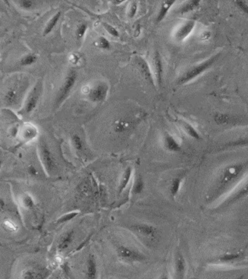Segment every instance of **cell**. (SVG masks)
<instances>
[{
	"mask_svg": "<svg viewBox=\"0 0 248 279\" xmlns=\"http://www.w3.org/2000/svg\"><path fill=\"white\" fill-rule=\"evenodd\" d=\"M247 163L237 162L229 164L218 174L207 196L209 203L219 201L234 191L240 183L248 176Z\"/></svg>",
	"mask_w": 248,
	"mask_h": 279,
	"instance_id": "1",
	"label": "cell"
},
{
	"mask_svg": "<svg viewBox=\"0 0 248 279\" xmlns=\"http://www.w3.org/2000/svg\"><path fill=\"white\" fill-rule=\"evenodd\" d=\"M126 228L146 245H153L159 239V230L152 224L138 222L131 224Z\"/></svg>",
	"mask_w": 248,
	"mask_h": 279,
	"instance_id": "2",
	"label": "cell"
},
{
	"mask_svg": "<svg viewBox=\"0 0 248 279\" xmlns=\"http://www.w3.org/2000/svg\"><path fill=\"white\" fill-rule=\"evenodd\" d=\"M220 56V53L211 56L209 59L207 60L204 61L203 62L197 64V65H194V66L190 68V69L187 70L186 72L181 76L177 80V85H184L192 82V81L195 79L196 78L200 77L201 74L205 73L207 70L209 69L219 59Z\"/></svg>",
	"mask_w": 248,
	"mask_h": 279,
	"instance_id": "3",
	"label": "cell"
},
{
	"mask_svg": "<svg viewBox=\"0 0 248 279\" xmlns=\"http://www.w3.org/2000/svg\"><path fill=\"white\" fill-rule=\"evenodd\" d=\"M78 74L74 69L69 70L65 76L60 89L57 91L54 102V109H57L69 97L71 91L74 89L77 82Z\"/></svg>",
	"mask_w": 248,
	"mask_h": 279,
	"instance_id": "4",
	"label": "cell"
},
{
	"mask_svg": "<svg viewBox=\"0 0 248 279\" xmlns=\"http://www.w3.org/2000/svg\"><path fill=\"white\" fill-rule=\"evenodd\" d=\"M117 257L120 261L126 264L142 263L147 260L144 253L138 248L126 245H119L115 248Z\"/></svg>",
	"mask_w": 248,
	"mask_h": 279,
	"instance_id": "5",
	"label": "cell"
},
{
	"mask_svg": "<svg viewBox=\"0 0 248 279\" xmlns=\"http://www.w3.org/2000/svg\"><path fill=\"white\" fill-rule=\"evenodd\" d=\"M38 155L45 173L49 176H51L57 169V164L53 154L45 140H39L38 144Z\"/></svg>",
	"mask_w": 248,
	"mask_h": 279,
	"instance_id": "6",
	"label": "cell"
},
{
	"mask_svg": "<svg viewBox=\"0 0 248 279\" xmlns=\"http://www.w3.org/2000/svg\"><path fill=\"white\" fill-rule=\"evenodd\" d=\"M42 81H38L36 85L33 87V88L28 93L25 102H24V106L21 111V114L25 117L31 115L32 113L36 109L39 100H40L41 95L42 93Z\"/></svg>",
	"mask_w": 248,
	"mask_h": 279,
	"instance_id": "7",
	"label": "cell"
},
{
	"mask_svg": "<svg viewBox=\"0 0 248 279\" xmlns=\"http://www.w3.org/2000/svg\"><path fill=\"white\" fill-rule=\"evenodd\" d=\"M110 87L106 82H100L95 84L88 92V99L94 103H103L107 98Z\"/></svg>",
	"mask_w": 248,
	"mask_h": 279,
	"instance_id": "8",
	"label": "cell"
},
{
	"mask_svg": "<svg viewBox=\"0 0 248 279\" xmlns=\"http://www.w3.org/2000/svg\"><path fill=\"white\" fill-rule=\"evenodd\" d=\"M135 61L136 62L137 68L139 70L140 74L152 87L155 88L156 84H155L154 74H153V71H152L148 62L145 60V59L139 56H136Z\"/></svg>",
	"mask_w": 248,
	"mask_h": 279,
	"instance_id": "9",
	"label": "cell"
},
{
	"mask_svg": "<svg viewBox=\"0 0 248 279\" xmlns=\"http://www.w3.org/2000/svg\"><path fill=\"white\" fill-rule=\"evenodd\" d=\"M50 273L48 270L39 265H30L21 273L20 279H47Z\"/></svg>",
	"mask_w": 248,
	"mask_h": 279,
	"instance_id": "10",
	"label": "cell"
},
{
	"mask_svg": "<svg viewBox=\"0 0 248 279\" xmlns=\"http://www.w3.org/2000/svg\"><path fill=\"white\" fill-rule=\"evenodd\" d=\"M233 192L234 193L227 196V199L223 202V205H231L248 194V175Z\"/></svg>",
	"mask_w": 248,
	"mask_h": 279,
	"instance_id": "11",
	"label": "cell"
},
{
	"mask_svg": "<svg viewBox=\"0 0 248 279\" xmlns=\"http://www.w3.org/2000/svg\"><path fill=\"white\" fill-rule=\"evenodd\" d=\"M187 272V263L183 254L177 251L173 260V279H185Z\"/></svg>",
	"mask_w": 248,
	"mask_h": 279,
	"instance_id": "12",
	"label": "cell"
},
{
	"mask_svg": "<svg viewBox=\"0 0 248 279\" xmlns=\"http://www.w3.org/2000/svg\"><path fill=\"white\" fill-rule=\"evenodd\" d=\"M39 135V130L35 125L26 123L21 126L18 132L19 139L22 143H28L36 139Z\"/></svg>",
	"mask_w": 248,
	"mask_h": 279,
	"instance_id": "13",
	"label": "cell"
},
{
	"mask_svg": "<svg viewBox=\"0 0 248 279\" xmlns=\"http://www.w3.org/2000/svg\"><path fill=\"white\" fill-rule=\"evenodd\" d=\"M153 65H154L153 74H154L155 84L156 86L161 88L164 79V65H163L162 58L158 51L155 52Z\"/></svg>",
	"mask_w": 248,
	"mask_h": 279,
	"instance_id": "14",
	"label": "cell"
},
{
	"mask_svg": "<svg viewBox=\"0 0 248 279\" xmlns=\"http://www.w3.org/2000/svg\"><path fill=\"white\" fill-rule=\"evenodd\" d=\"M98 265L95 256L89 254L85 265V279H98Z\"/></svg>",
	"mask_w": 248,
	"mask_h": 279,
	"instance_id": "15",
	"label": "cell"
},
{
	"mask_svg": "<svg viewBox=\"0 0 248 279\" xmlns=\"http://www.w3.org/2000/svg\"><path fill=\"white\" fill-rule=\"evenodd\" d=\"M196 22L194 20H189L184 23L183 25L181 26L176 33H175V39L177 42H183L187 39L195 27Z\"/></svg>",
	"mask_w": 248,
	"mask_h": 279,
	"instance_id": "16",
	"label": "cell"
},
{
	"mask_svg": "<svg viewBox=\"0 0 248 279\" xmlns=\"http://www.w3.org/2000/svg\"><path fill=\"white\" fill-rule=\"evenodd\" d=\"M164 148L165 150L171 153H177L182 151V146L171 134L165 132L164 134V140H163Z\"/></svg>",
	"mask_w": 248,
	"mask_h": 279,
	"instance_id": "17",
	"label": "cell"
},
{
	"mask_svg": "<svg viewBox=\"0 0 248 279\" xmlns=\"http://www.w3.org/2000/svg\"><path fill=\"white\" fill-rule=\"evenodd\" d=\"M243 255L241 253L239 252H227L219 255L215 259L213 263L216 264H232L235 263L240 261L243 258Z\"/></svg>",
	"mask_w": 248,
	"mask_h": 279,
	"instance_id": "18",
	"label": "cell"
},
{
	"mask_svg": "<svg viewBox=\"0 0 248 279\" xmlns=\"http://www.w3.org/2000/svg\"><path fill=\"white\" fill-rule=\"evenodd\" d=\"M133 172V168L131 166H128L123 172L121 178H120L119 184H118V194L121 195L127 188L131 181H132Z\"/></svg>",
	"mask_w": 248,
	"mask_h": 279,
	"instance_id": "19",
	"label": "cell"
},
{
	"mask_svg": "<svg viewBox=\"0 0 248 279\" xmlns=\"http://www.w3.org/2000/svg\"><path fill=\"white\" fill-rule=\"evenodd\" d=\"M135 124L136 123H135L132 118H129V117L121 118L115 122L114 124V130L117 133L126 132L132 129L135 126Z\"/></svg>",
	"mask_w": 248,
	"mask_h": 279,
	"instance_id": "20",
	"label": "cell"
},
{
	"mask_svg": "<svg viewBox=\"0 0 248 279\" xmlns=\"http://www.w3.org/2000/svg\"><path fill=\"white\" fill-rule=\"evenodd\" d=\"M185 178V175L184 174H180L171 180L168 190H169L170 196H171L172 199H174L177 197L182 188Z\"/></svg>",
	"mask_w": 248,
	"mask_h": 279,
	"instance_id": "21",
	"label": "cell"
},
{
	"mask_svg": "<svg viewBox=\"0 0 248 279\" xmlns=\"http://www.w3.org/2000/svg\"><path fill=\"white\" fill-rule=\"evenodd\" d=\"M74 236H75V233H74V230H69V231L64 233L60 237L58 244H57L58 251L62 252V251L68 249L74 242Z\"/></svg>",
	"mask_w": 248,
	"mask_h": 279,
	"instance_id": "22",
	"label": "cell"
},
{
	"mask_svg": "<svg viewBox=\"0 0 248 279\" xmlns=\"http://www.w3.org/2000/svg\"><path fill=\"white\" fill-rule=\"evenodd\" d=\"M145 189V182L141 175H137L134 178L131 193L133 196L141 195Z\"/></svg>",
	"mask_w": 248,
	"mask_h": 279,
	"instance_id": "23",
	"label": "cell"
},
{
	"mask_svg": "<svg viewBox=\"0 0 248 279\" xmlns=\"http://www.w3.org/2000/svg\"><path fill=\"white\" fill-rule=\"evenodd\" d=\"M178 123H179V124L182 126L185 133H186L187 135H189L190 138L197 140L201 139V136H200V133L197 132V129H196L193 125L183 120H179Z\"/></svg>",
	"mask_w": 248,
	"mask_h": 279,
	"instance_id": "24",
	"label": "cell"
},
{
	"mask_svg": "<svg viewBox=\"0 0 248 279\" xmlns=\"http://www.w3.org/2000/svg\"><path fill=\"white\" fill-rule=\"evenodd\" d=\"M175 3H176L175 1H164L161 3L159 12H158V16L156 17V20H155V23H156V24H160L161 21H164V18L168 15L170 9L171 8L172 6H173Z\"/></svg>",
	"mask_w": 248,
	"mask_h": 279,
	"instance_id": "25",
	"label": "cell"
},
{
	"mask_svg": "<svg viewBox=\"0 0 248 279\" xmlns=\"http://www.w3.org/2000/svg\"><path fill=\"white\" fill-rule=\"evenodd\" d=\"M200 1L198 0H191V1H185L180 7L178 8L176 13L179 14L184 15L186 13H190L193 10L197 9L200 6Z\"/></svg>",
	"mask_w": 248,
	"mask_h": 279,
	"instance_id": "26",
	"label": "cell"
},
{
	"mask_svg": "<svg viewBox=\"0 0 248 279\" xmlns=\"http://www.w3.org/2000/svg\"><path fill=\"white\" fill-rule=\"evenodd\" d=\"M13 3L25 11H31L38 7L40 4V1L37 0H17L13 1Z\"/></svg>",
	"mask_w": 248,
	"mask_h": 279,
	"instance_id": "27",
	"label": "cell"
},
{
	"mask_svg": "<svg viewBox=\"0 0 248 279\" xmlns=\"http://www.w3.org/2000/svg\"><path fill=\"white\" fill-rule=\"evenodd\" d=\"M62 16L61 11L57 12L47 23L45 29L43 30V36H46L47 35L50 34L52 31L54 30L57 26V23L60 21V17Z\"/></svg>",
	"mask_w": 248,
	"mask_h": 279,
	"instance_id": "28",
	"label": "cell"
},
{
	"mask_svg": "<svg viewBox=\"0 0 248 279\" xmlns=\"http://www.w3.org/2000/svg\"><path fill=\"white\" fill-rule=\"evenodd\" d=\"M215 121L219 124H237L240 123V119L237 118L234 116L228 115V114H217L215 117Z\"/></svg>",
	"mask_w": 248,
	"mask_h": 279,
	"instance_id": "29",
	"label": "cell"
},
{
	"mask_svg": "<svg viewBox=\"0 0 248 279\" xmlns=\"http://www.w3.org/2000/svg\"><path fill=\"white\" fill-rule=\"evenodd\" d=\"M19 93L16 88H11L4 95V102L8 106H16L19 100Z\"/></svg>",
	"mask_w": 248,
	"mask_h": 279,
	"instance_id": "30",
	"label": "cell"
},
{
	"mask_svg": "<svg viewBox=\"0 0 248 279\" xmlns=\"http://www.w3.org/2000/svg\"><path fill=\"white\" fill-rule=\"evenodd\" d=\"M38 56L34 53H28L23 56L19 61L21 66H31L37 62Z\"/></svg>",
	"mask_w": 248,
	"mask_h": 279,
	"instance_id": "31",
	"label": "cell"
},
{
	"mask_svg": "<svg viewBox=\"0 0 248 279\" xmlns=\"http://www.w3.org/2000/svg\"><path fill=\"white\" fill-rule=\"evenodd\" d=\"M71 146L77 152H82L83 149V142L77 134H73L71 137Z\"/></svg>",
	"mask_w": 248,
	"mask_h": 279,
	"instance_id": "32",
	"label": "cell"
},
{
	"mask_svg": "<svg viewBox=\"0 0 248 279\" xmlns=\"http://www.w3.org/2000/svg\"><path fill=\"white\" fill-rule=\"evenodd\" d=\"M88 30V24L86 23H81L77 26L76 30V36L78 41H82L84 38Z\"/></svg>",
	"mask_w": 248,
	"mask_h": 279,
	"instance_id": "33",
	"label": "cell"
},
{
	"mask_svg": "<svg viewBox=\"0 0 248 279\" xmlns=\"http://www.w3.org/2000/svg\"><path fill=\"white\" fill-rule=\"evenodd\" d=\"M79 214V211L70 212V213H66V214L62 215L61 217H59L58 219H57V222H56L59 224H62L70 222V221L72 220L74 218L77 217Z\"/></svg>",
	"mask_w": 248,
	"mask_h": 279,
	"instance_id": "34",
	"label": "cell"
},
{
	"mask_svg": "<svg viewBox=\"0 0 248 279\" xmlns=\"http://www.w3.org/2000/svg\"><path fill=\"white\" fill-rule=\"evenodd\" d=\"M102 25H103L105 30L111 36H113V37H118L119 36V32H118V30L115 27L109 24V23L103 22L102 23Z\"/></svg>",
	"mask_w": 248,
	"mask_h": 279,
	"instance_id": "35",
	"label": "cell"
},
{
	"mask_svg": "<svg viewBox=\"0 0 248 279\" xmlns=\"http://www.w3.org/2000/svg\"><path fill=\"white\" fill-rule=\"evenodd\" d=\"M97 46L100 47V49H103V50H108L110 49L111 45L107 38L104 37V36H100L97 39Z\"/></svg>",
	"mask_w": 248,
	"mask_h": 279,
	"instance_id": "36",
	"label": "cell"
},
{
	"mask_svg": "<svg viewBox=\"0 0 248 279\" xmlns=\"http://www.w3.org/2000/svg\"><path fill=\"white\" fill-rule=\"evenodd\" d=\"M138 4L137 1H132L129 6V11H128V16L129 18H133L136 16L138 13Z\"/></svg>",
	"mask_w": 248,
	"mask_h": 279,
	"instance_id": "37",
	"label": "cell"
},
{
	"mask_svg": "<svg viewBox=\"0 0 248 279\" xmlns=\"http://www.w3.org/2000/svg\"><path fill=\"white\" fill-rule=\"evenodd\" d=\"M248 146V137L241 138L237 140H234L232 143H229L227 146L229 147H236V146Z\"/></svg>",
	"mask_w": 248,
	"mask_h": 279,
	"instance_id": "38",
	"label": "cell"
},
{
	"mask_svg": "<svg viewBox=\"0 0 248 279\" xmlns=\"http://www.w3.org/2000/svg\"><path fill=\"white\" fill-rule=\"evenodd\" d=\"M234 4L241 11L248 15V4L247 2L243 1H234Z\"/></svg>",
	"mask_w": 248,
	"mask_h": 279,
	"instance_id": "39",
	"label": "cell"
},
{
	"mask_svg": "<svg viewBox=\"0 0 248 279\" xmlns=\"http://www.w3.org/2000/svg\"><path fill=\"white\" fill-rule=\"evenodd\" d=\"M158 279H170L169 276L167 274H163L162 275H161V277H159Z\"/></svg>",
	"mask_w": 248,
	"mask_h": 279,
	"instance_id": "40",
	"label": "cell"
},
{
	"mask_svg": "<svg viewBox=\"0 0 248 279\" xmlns=\"http://www.w3.org/2000/svg\"><path fill=\"white\" fill-rule=\"evenodd\" d=\"M245 279L244 276H240V277H237V278L234 279Z\"/></svg>",
	"mask_w": 248,
	"mask_h": 279,
	"instance_id": "41",
	"label": "cell"
},
{
	"mask_svg": "<svg viewBox=\"0 0 248 279\" xmlns=\"http://www.w3.org/2000/svg\"><path fill=\"white\" fill-rule=\"evenodd\" d=\"M1 164H2V163H1V160H0V168H1Z\"/></svg>",
	"mask_w": 248,
	"mask_h": 279,
	"instance_id": "42",
	"label": "cell"
},
{
	"mask_svg": "<svg viewBox=\"0 0 248 279\" xmlns=\"http://www.w3.org/2000/svg\"><path fill=\"white\" fill-rule=\"evenodd\" d=\"M0 148H2V146H1V143H0Z\"/></svg>",
	"mask_w": 248,
	"mask_h": 279,
	"instance_id": "43",
	"label": "cell"
},
{
	"mask_svg": "<svg viewBox=\"0 0 248 279\" xmlns=\"http://www.w3.org/2000/svg\"><path fill=\"white\" fill-rule=\"evenodd\" d=\"M113 279V278H111V279Z\"/></svg>",
	"mask_w": 248,
	"mask_h": 279,
	"instance_id": "44",
	"label": "cell"
},
{
	"mask_svg": "<svg viewBox=\"0 0 248 279\" xmlns=\"http://www.w3.org/2000/svg\"><path fill=\"white\" fill-rule=\"evenodd\" d=\"M0 50H1V47H0Z\"/></svg>",
	"mask_w": 248,
	"mask_h": 279,
	"instance_id": "45",
	"label": "cell"
}]
</instances>
